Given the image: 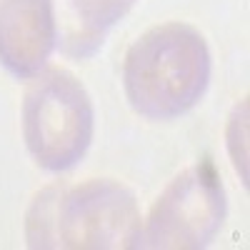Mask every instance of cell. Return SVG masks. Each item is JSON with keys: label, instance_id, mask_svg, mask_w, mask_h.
<instances>
[{"label": "cell", "instance_id": "obj_7", "mask_svg": "<svg viewBox=\"0 0 250 250\" xmlns=\"http://www.w3.org/2000/svg\"><path fill=\"white\" fill-rule=\"evenodd\" d=\"M228 148H230V158L235 163V170L248 183V100L245 98L235 108L230 125H228Z\"/></svg>", "mask_w": 250, "mask_h": 250}, {"label": "cell", "instance_id": "obj_5", "mask_svg": "<svg viewBox=\"0 0 250 250\" xmlns=\"http://www.w3.org/2000/svg\"><path fill=\"white\" fill-rule=\"evenodd\" d=\"M58 40L53 0H0V62L18 78L45 68Z\"/></svg>", "mask_w": 250, "mask_h": 250}, {"label": "cell", "instance_id": "obj_3", "mask_svg": "<svg viewBox=\"0 0 250 250\" xmlns=\"http://www.w3.org/2000/svg\"><path fill=\"white\" fill-rule=\"evenodd\" d=\"M93 128V100L70 70L50 65L33 75L23 100V138L40 168H73L90 148Z\"/></svg>", "mask_w": 250, "mask_h": 250}, {"label": "cell", "instance_id": "obj_4", "mask_svg": "<svg viewBox=\"0 0 250 250\" xmlns=\"http://www.w3.org/2000/svg\"><path fill=\"white\" fill-rule=\"evenodd\" d=\"M225 218L223 178L210 158L183 170L158 198L133 248H203L220 230Z\"/></svg>", "mask_w": 250, "mask_h": 250}, {"label": "cell", "instance_id": "obj_1", "mask_svg": "<svg viewBox=\"0 0 250 250\" xmlns=\"http://www.w3.org/2000/svg\"><path fill=\"white\" fill-rule=\"evenodd\" d=\"M210 80V50L198 28L170 20L145 30L123 62L130 105L155 120L188 113Z\"/></svg>", "mask_w": 250, "mask_h": 250}, {"label": "cell", "instance_id": "obj_2", "mask_svg": "<svg viewBox=\"0 0 250 250\" xmlns=\"http://www.w3.org/2000/svg\"><path fill=\"white\" fill-rule=\"evenodd\" d=\"M140 213L133 193L115 180L48 188L28 215L33 248H133Z\"/></svg>", "mask_w": 250, "mask_h": 250}, {"label": "cell", "instance_id": "obj_6", "mask_svg": "<svg viewBox=\"0 0 250 250\" xmlns=\"http://www.w3.org/2000/svg\"><path fill=\"white\" fill-rule=\"evenodd\" d=\"M135 0H53L58 38L65 53H95L108 30L133 8Z\"/></svg>", "mask_w": 250, "mask_h": 250}]
</instances>
